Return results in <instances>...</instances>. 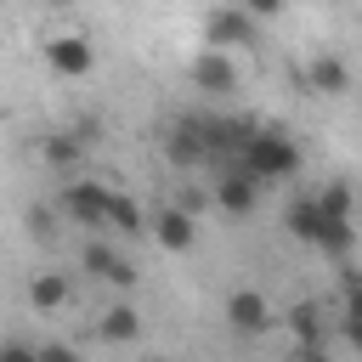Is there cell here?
I'll return each mask as SVG.
<instances>
[{
    "mask_svg": "<svg viewBox=\"0 0 362 362\" xmlns=\"http://www.w3.org/2000/svg\"><path fill=\"white\" fill-rule=\"evenodd\" d=\"M255 34H260V23H255L243 6H215V11L204 17V45L232 51V45H255Z\"/></svg>",
    "mask_w": 362,
    "mask_h": 362,
    "instance_id": "cell-2",
    "label": "cell"
},
{
    "mask_svg": "<svg viewBox=\"0 0 362 362\" xmlns=\"http://www.w3.org/2000/svg\"><path fill=\"white\" fill-rule=\"evenodd\" d=\"M192 85L209 90V96H226V90H238V62H232L221 45H204V51L192 57Z\"/></svg>",
    "mask_w": 362,
    "mask_h": 362,
    "instance_id": "cell-5",
    "label": "cell"
},
{
    "mask_svg": "<svg viewBox=\"0 0 362 362\" xmlns=\"http://www.w3.org/2000/svg\"><path fill=\"white\" fill-rule=\"evenodd\" d=\"M164 158L175 164V170H192V164H204V119H175L170 130H164Z\"/></svg>",
    "mask_w": 362,
    "mask_h": 362,
    "instance_id": "cell-7",
    "label": "cell"
},
{
    "mask_svg": "<svg viewBox=\"0 0 362 362\" xmlns=\"http://www.w3.org/2000/svg\"><path fill=\"white\" fill-rule=\"evenodd\" d=\"M51 6H74V0H51Z\"/></svg>",
    "mask_w": 362,
    "mask_h": 362,
    "instance_id": "cell-23",
    "label": "cell"
},
{
    "mask_svg": "<svg viewBox=\"0 0 362 362\" xmlns=\"http://www.w3.org/2000/svg\"><path fill=\"white\" fill-rule=\"evenodd\" d=\"M28 356H40V345H23V339H6L0 345V362H28Z\"/></svg>",
    "mask_w": 362,
    "mask_h": 362,
    "instance_id": "cell-21",
    "label": "cell"
},
{
    "mask_svg": "<svg viewBox=\"0 0 362 362\" xmlns=\"http://www.w3.org/2000/svg\"><path fill=\"white\" fill-rule=\"evenodd\" d=\"M102 226H113V232H124V238H147V209H141L136 198H124V192H113V187H107Z\"/></svg>",
    "mask_w": 362,
    "mask_h": 362,
    "instance_id": "cell-14",
    "label": "cell"
},
{
    "mask_svg": "<svg viewBox=\"0 0 362 362\" xmlns=\"http://www.w3.org/2000/svg\"><path fill=\"white\" fill-rule=\"evenodd\" d=\"M322 221H328V215L317 209V198H311V192H305V198H294V204H288V215H283V226H288V238H294V243H317Z\"/></svg>",
    "mask_w": 362,
    "mask_h": 362,
    "instance_id": "cell-16",
    "label": "cell"
},
{
    "mask_svg": "<svg viewBox=\"0 0 362 362\" xmlns=\"http://www.w3.org/2000/svg\"><path fill=\"white\" fill-rule=\"evenodd\" d=\"M238 164L255 175V181H288L294 170H300V141L283 130V124H255L249 130V141H243V153H238Z\"/></svg>",
    "mask_w": 362,
    "mask_h": 362,
    "instance_id": "cell-1",
    "label": "cell"
},
{
    "mask_svg": "<svg viewBox=\"0 0 362 362\" xmlns=\"http://www.w3.org/2000/svg\"><path fill=\"white\" fill-rule=\"evenodd\" d=\"M96 334H102L107 345H130V339H141V317H136V305H130V300L107 305L102 322H96Z\"/></svg>",
    "mask_w": 362,
    "mask_h": 362,
    "instance_id": "cell-15",
    "label": "cell"
},
{
    "mask_svg": "<svg viewBox=\"0 0 362 362\" xmlns=\"http://www.w3.org/2000/svg\"><path fill=\"white\" fill-rule=\"evenodd\" d=\"M28 305L34 311H62L68 305V277L62 272H34L28 277Z\"/></svg>",
    "mask_w": 362,
    "mask_h": 362,
    "instance_id": "cell-18",
    "label": "cell"
},
{
    "mask_svg": "<svg viewBox=\"0 0 362 362\" xmlns=\"http://www.w3.org/2000/svg\"><path fill=\"white\" fill-rule=\"evenodd\" d=\"M238 6H243L255 23H266V17H277V11H283V0H238Z\"/></svg>",
    "mask_w": 362,
    "mask_h": 362,
    "instance_id": "cell-22",
    "label": "cell"
},
{
    "mask_svg": "<svg viewBox=\"0 0 362 362\" xmlns=\"http://www.w3.org/2000/svg\"><path fill=\"white\" fill-rule=\"evenodd\" d=\"M311 198H317V209H322L328 221H351V209H356V198H351V181H345V175H339V181H328V187H317Z\"/></svg>",
    "mask_w": 362,
    "mask_h": 362,
    "instance_id": "cell-19",
    "label": "cell"
},
{
    "mask_svg": "<svg viewBox=\"0 0 362 362\" xmlns=\"http://www.w3.org/2000/svg\"><path fill=\"white\" fill-rule=\"evenodd\" d=\"M147 232H153V238H158V249H170V255H187V249L198 243V221H192L181 204L158 209V215L147 221Z\"/></svg>",
    "mask_w": 362,
    "mask_h": 362,
    "instance_id": "cell-9",
    "label": "cell"
},
{
    "mask_svg": "<svg viewBox=\"0 0 362 362\" xmlns=\"http://www.w3.org/2000/svg\"><path fill=\"white\" fill-rule=\"evenodd\" d=\"M96 141V124H74V130H51L45 141H40V158L51 164V170H79V158H85V147Z\"/></svg>",
    "mask_w": 362,
    "mask_h": 362,
    "instance_id": "cell-6",
    "label": "cell"
},
{
    "mask_svg": "<svg viewBox=\"0 0 362 362\" xmlns=\"http://www.w3.org/2000/svg\"><path fill=\"white\" fill-rule=\"evenodd\" d=\"M74 226H102V209H107V181H90V175H74L62 187V204H57Z\"/></svg>",
    "mask_w": 362,
    "mask_h": 362,
    "instance_id": "cell-4",
    "label": "cell"
},
{
    "mask_svg": "<svg viewBox=\"0 0 362 362\" xmlns=\"http://www.w3.org/2000/svg\"><path fill=\"white\" fill-rule=\"evenodd\" d=\"M226 322L238 334H266L277 317H272V300L260 288H238V294H226Z\"/></svg>",
    "mask_w": 362,
    "mask_h": 362,
    "instance_id": "cell-10",
    "label": "cell"
},
{
    "mask_svg": "<svg viewBox=\"0 0 362 362\" xmlns=\"http://www.w3.org/2000/svg\"><path fill=\"white\" fill-rule=\"evenodd\" d=\"M215 204H221L226 215H249V209L260 204V181H255L243 164H226L221 181H215Z\"/></svg>",
    "mask_w": 362,
    "mask_h": 362,
    "instance_id": "cell-8",
    "label": "cell"
},
{
    "mask_svg": "<svg viewBox=\"0 0 362 362\" xmlns=\"http://www.w3.org/2000/svg\"><path fill=\"white\" fill-rule=\"evenodd\" d=\"M23 221H28V238H57V209H40V204H34Z\"/></svg>",
    "mask_w": 362,
    "mask_h": 362,
    "instance_id": "cell-20",
    "label": "cell"
},
{
    "mask_svg": "<svg viewBox=\"0 0 362 362\" xmlns=\"http://www.w3.org/2000/svg\"><path fill=\"white\" fill-rule=\"evenodd\" d=\"M305 85H311L317 96H345V90H351V68H345V57L317 51V57H311V68H305Z\"/></svg>",
    "mask_w": 362,
    "mask_h": 362,
    "instance_id": "cell-13",
    "label": "cell"
},
{
    "mask_svg": "<svg viewBox=\"0 0 362 362\" xmlns=\"http://www.w3.org/2000/svg\"><path fill=\"white\" fill-rule=\"evenodd\" d=\"M311 249H317V255H328V260L339 266V260H351V255H356V226H351V221H322V232H317V243H311Z\"/></svg>",
    "mask_w": 362,
    "mask_h": 362,
    "instance_id": "cell-17",
    "label": "cell"
},
{
    "mask_svg": "<svg viewBox=\"0 0 362 362\" xmlns=\"http://www.w3.org/2000/svg\"><path fill=\"white\" fill-rule=\"evenodd\" d=\"M45 68L57 79H85L96 68V45L85 34H57V40H45Z\"/></svg>",
    "mask_w": 362,
    "mask_h": 362,
    "instance_id": "cell-3",
    "label": "cell"
},
{
    "mask_svg": "<svg viewBox=\"0 0 362 362\" xmlns=\"http://www.w3.org/2000/svg\"><path fill=\"white\" fill-rule=\"evenodd\" d=\"M288 334L300 339L305 356H317V351L328 345V317H322V305H317V300H300V305L288 311Z\"/></svg>",
    "mask_w": 362,
    "mask_h": 362,
    "instance_id": "cell-12",
    "label": "cell"
},
{
    "mask_svg": "<svg viewBox=\"0 0 362 362\" xmlns=\"http://www.w3.org/2000/svg\"><path fill=\"white\" fill-rule=\"evenodd\" d=\"M79 260H85V272H90V277H102V283H113V288H136V266H130L124 255H113L102 238H90Z\"/></svg>",
    "mask_w": 362,
    "mask_h": 362,
    "instance_id": "cell-11",
    "label": "cell"
}]
</instances>
